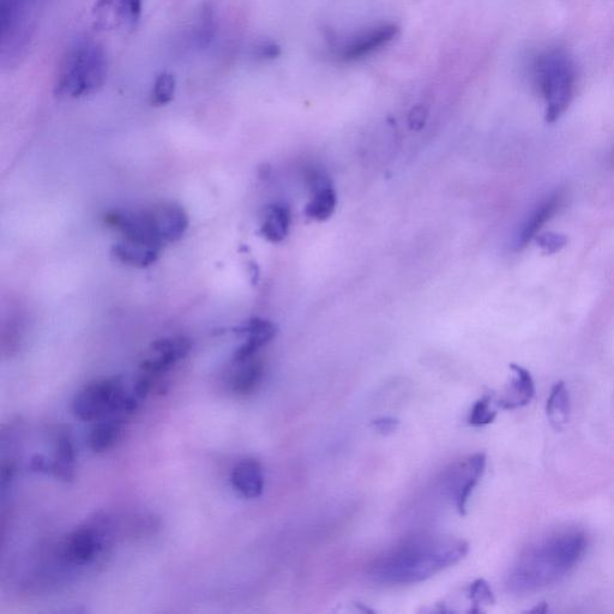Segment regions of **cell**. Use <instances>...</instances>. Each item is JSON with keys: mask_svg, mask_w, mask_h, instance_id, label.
Wrapping results in <instances>:
<instances>
[{"mask_svg": "<svg viewBox=\"0 0 614 614\" xmlns=\"http://www.w3.org/2000/svg\"><path fill=\"white\" fill-rule=\"evenodd\" d=\"M468 552L466 540L420 533L377 558L370 567V577L382 585H414L460 563Z\"/></svg>", "mask_w": 614, "mask_h": 614, "instance_id": "cell-1", "label": "cell"}, {"mask_svg": "<svg viewBox=\"0 0 614 614\" xmlns=\"http://www.w3.org/2000/svg\"><path fill=\"white\" fill-rule=\"evenodd\" d=\"M586 549V535L577 529L547 535L517 557L505 581L508 592L527 595L556 585L579 564Z\"/></svg>", "mask_w": 614, "mask_h": 614, "instance_id": "cell-2", "label": "cell"}, {"mask_svg": "<svg viewBox=\"0 0 614 614\" xmlns=\"http://www.w3.org/2000/svg\"><path fill=\"white\" fill-rule=\"evenodd\" d=\"M108 58L104 47L92 40H81L70 48L57 76L59 98L80 99L92 95L107 80Z\"/></svg>", "mask_w": 614, "mask_h": 614, "instance_id": "cell-3", "label": "cell"}, {"mask_svg": "<svg viewBox=\"0 0 614 614\" xmlns=\"http://www.w3.org/2000/svg\"><path fill=\"white\" fill-rule=\"evenodd\" d=\"M537 81L545 100V119L556 123L568 111L574 100L576 70L567 52L552 50L540 56L537 63Z\"/></svg>", "mask_w": 614, "mask_h": 614, "instance_id": "cell-4", "label": "cell"}, {"mask_svg": "<svg viewBox=\"0 0 614 614\" xmlns=\"http://www.w3.org/2000/svg\"><path fill=\"white\" fill-rule=\"evenodd\" d=\"M135 394L126 393L120 377L100 379L78 391L72 411L82 421L128 417L140 406Z\"/></svg>", "mask_w": 614, "mask_h": 614, "instance_id": "cell-5", "label": "cell"}, {"mask_svg": "<svg viewBox=\"0 0 614 614\" xmlns=\"http://www.w3.org/2000/svg\"><path fill=\"white\" fill-rule=\"evenodd\" d=\"M39 5L29 0H0V63L15 68L26 56L36 28Z\"/></svg>", "mask_w": 614, "mask_h": 614, "instance_id": "cell-6", "label": "cell"}, {"mask_svg": "<svg viewBox=\"0 0 614 614\" xmlns=\"http://www.w3.org/2000/svg\"><path fill=\"white\" fill-rule=\"evenodd\" d=\"M486 455L474 454L456 463L444 473L442 487L461 516L467 514V504L485 473Z\"/></svg>", "mask_w": 614, "mask_h": 614, "instance_id": "cell-7", "label": "cell"}, {"mask_svg": "<svg viewBox=\"0 0 614 614\" xmlns=\"http://www.w3.org/2000/svg\"><path fill=\"white\" fill-rule=\"evenodd\" d=\"M400 28L394 23L377 24L349 36L337 46V56L347 62L363 59L390 44L399 35Z\"/></svg>", "mask_w": 614, "mask_h": 614, "instance_id": "cell-8", "label": "cell"}, {"mask_svg": "<svg viewBox=\"0 0 614 614\" xmlns=\"http://www.w3.org/2000/svg\"><path fill=\"white\" fill-rule=\"evenodd\" d=\"M105 224L122 234L124 240L162 249V240L156 232L147 210H112L104 216Z\"/></svg>", "mask_w": 614, "mask_h": 614, "instance_id": "cell-9", "label": "cell"}, {"mask_svg": "<svg viewBox=\"0 0 614 614\" xmlns=\"http://www.w3.org/2000/svg\"><path fill=\"white\" fill-rule=\"evenodd\" d=\"M192 343L185 336L162 337L150 345V357L142 361L141 370L158 378L188 357Z\"/></svg>", "mask_w": 614, "mask_h": 614, "instance_id": "cell-10", "label": "cell"}, {"mask_svg": "<svg viewBox=\"0 0 614 614\" xmlns=\"http://www.w3.org/2000/svg\"><path fill=\"white\" fill-rule=\"evenodd\" d=\"M101 520L93 525L82 526L71 532L65 538L62 546V557L65 563L75 567H87L98 557L102 549Z\"/></svg>", "mask_w": 614, "mask_h": 614, "instance_id": "cell-11", "label": "cell"}, {"mask_svg": "<svg viewBox=\"0 0 614 614\" xmlns=\"http://www.w3.org/2000/svg\"><path fill=\"white\" fill-rule=\"evenodd\" d=\"M162 243H174L188 231L190 221L186 210L176 202H160L146 209Z\"/></svg>", "mask_w": 614, "mask_h": 614, "instance_id": "cell-12", "label": "cell"}, {"mask_svg": "<svg viewBox=\"0 0 614 614\" xmlns=\"http://www.w3.org/2000/svg\"><path fill=\"white\" fill-rule=\"evenodd\" d=\"M233 333L245 337V342L233 355V364H239L255 358L261 348L272 342L278 334V327L268 319L255 317L234 328Z\"/></svg>", "mask_w": 614, "mask_h": 614, "instance_id": "cell-13", "label": "cell"}, {"mask_svg": "<svg viewBox=\"0 0 614 614\" xmlns=\"http://www.w3.org/2000/svg\"><path fill=\"white\" fill-rule=\"evenodd\" d=\"M144 0H101L96 15L102 27L132 29L140 21Z\"/></svg>", "mask_w": 614, "mask_h": 614, "instance_id": "cell-14", "label": "cell"}, {"mask_svg": "<svg viewBox=\"0 0 614 614\" xmlns=\"http://www.w3.org/2000/svg\"><path fill=\"white\" fill-rule=\"evenodd\" d=\"M564 200L565 192L563 190H557L549 197L545 198V200L529 214L526 221L523 222L519 234H517V250L526 248L533 239L538 237L541 228H543L546 222H549L553 216L558 213V210L562 208Z\"/></svg>", "mask_w": 614, "mask_h": 614, "instance_id": "cell-15", "label": "cell"}, {"mask_svg": "<svg viewBox=\"0 0 614 614\" xmlns=\"http://www.w3.org/2000/svg\"><path fill=\"white\" fill-rule=\"evenodd\" d=\"M511 382L504 395L498 400L497 406L505 411L522 408L533 400L535 385L531 372L517 364L510 365Z\"/></svg>", "mask_w": 614, "mask_h": 614, "instance_id": "cell-16", "label": "cell"}, {"mask_svg": "<svg viewBox=\"0 0 614 614\" xmlns=\"http://www.w3.org/2000/svg\"><path fill=\"white\" fill-rule=\"evenodd\" d=\"M231 483L245 498L256 499L264 491V472L261 463L256 460H245L234 467Z\"/></svg>", "mask_w": 614, "mask_h": 614, "instance_id": "cell-17", "label": "cell"}, {"mask_svg": "<svg viewBox=\"0 0 614 614\" xmlns=\"http://www.w3.org/2000/svg\"><path fill=\"white\" fill-rule=\"evenodd\" d=\"M111 252L112 256L125 266L144 269L158 262L161 249L123 239L112 246Z\"/></svg>", "mask_w": 614, "mask_h": 614, "instance_id": "cell-18", "label": "cell"}, {"mask_svg": "<svg viewBox=\"0 0 614 614\" xmlns=\"http://www.w3.org/2000/svg\"><path fill=\"white\" fill-rule=\"evenodd\" d=\"M291 224V209L284 203H275L267 209L264 215L260 234L269 243L280 244L290 234Z\"/></svg>", "mask_w": 614, "mask_h": 614, "instance_id": "cell-19", "label": "cell"}, {"mask_svg": "<svg viewBox=\"0 0 614 614\" xmlns=\"http://www.w3.org/2000/svg\"><path fill=\"white\" fill-rule=\"evenodd\" d=\"M238 370L231 379V389L234 394L248 396L254 394L260 387L264 377V365L261 360L252 358L244 363L234 364Z\"/></svg>", "mask_w": 614, "mask_h": 614, "instance_id": "cell-20", "label": "cell"}, {"mask_svg": "<svg viewBox=\"0 0 614 614\" xmlns=\"http://www.w3.org/2000/svg\"><path fill=\"white\" fill-rule=\"evenodd\" d=\"M570 395L564 382L553 385L546 402V415L555 430H562L570 418Z\"/></svg>", "mask_w": 614, "mask_h": 614, "instance_id": "cell-21", "label": "cell"}, {"mask_svg": "<svg viewBox=\"0 0 614 614\" xmlns=\"http://www.w3.org/2000/svg\"><path fill=\"white\" fill-rule=\"evenodd\" d=\"M76 453L74 443L66 433L57 439L56 455L52 461V475L64 483H71L75 479Z\"/></svg>", "mask_w": 614, "mask_h": 614, "instance_id": "cell-22", "label": "cell"}, {"mask_svg": "<svg viewBox=\"0 0 614 614\" xmlns=\"http://www.w3.org/2000/svg\"><path fill=\"white\" fill-rule=\"evenodd\" d=\"M337 206V196L330 183L323 184L315 189V194L311 197L305 208L307 218L315 221H327L335 213Z\"/></svg>", "mask_w": 614, "mask_h": 614, "instance_id": "cell-23", "label": "cell"}, {"mask_svg": "<svg viewBox=\"0 0 614 614\" xmlns=\"http://www.w3.org/2000/svg\"><path fill=\"white\" fill-rule=\"evenodd\" d=\"M123 419L110 418L100 420L94 426L89 436V447L94 453H105L110 450L118 441L120 433H122Z\"/></svg>", "mask_w": 614, "mask_h": 614, "instance_id": "cell-24", "label": "cell"}, {"mask_svg": "<svg viewBox=\"0 0 614 614\" xmlns=\"http://www.w3.org/2000/svg\"><path fill=\"white\" fill-rule=\"evenodd\" d=\"M177 80L171 72L164 71L155 78L152 90V104L156 107L166 106L176 95Z\"/></svg>", "mask_w": 614, "mask_h": 614, "instance_id": "cell-25", "label": "cell"}, {"mask_svg": "<svg viewBox=\"0 0 614 614\" xmlns=\"http://www.w3.org/2000/svg\"><path fill=\"white\" fill-rule=\"evenodd\" d=\"M497 418V411L493 408V395L486 394L474 403L469 412L468 424L474 427L490 425Z\"/></svg>", "mask_w": 614, "mask_h": 614, "instance_id": "cell-26", "label": "cell"}, {"mask_svg": "<svg viewBox=\"0 0 614 614\" xmlns=\"http://www.w3.org/2000/svg\"><path fill=\"white\" fill-rule=\"evenodd\" d=\"M216 30L214 12L204 8L194 30V41L198 47H204L213 40Z\"/></svg>", "mask_w": 614, "mask_h": 614, "instance_id": "cell-27", "label": "cell"}, {"mask_svg": "<svg viewBox=\"0 0 614 614\" xmlns=\"http://www.w3.org/2000/svg\"><path fill=\"white\" fill-rule=\"evenodd\" d=\"M469 599L472 601L473 609L472 613L481 612V606H491L495 604V595H493L492 589L484 579L474 581L469 587Z\"/></svg>", "mask_w": 614, "mask_h": 614, "instance_id": "cell-28", "label": "cell"}, {"mask_svg": "<svg viewBox=\"0 0 614 614\" xmlns=\"http://www.w3.org/2000/svg\"><path fill=\"white\" fill-rule=\"evenodd\" d=\"M535 239H537L538 245L547 255L557 254L568 244V238L564 234L555 232L538 234V237Z\"/></svg>", "mask_w": 614, "mask_h": 614, "instance_id": "cell-29", "label": "cell"}, {"mask_svg": "<svg viewBox=\"0 0 614 614\" xmlns=\"http://www.w3.org/2000/svg\"><path fill=\"white\" fill-rule=\"evenodd\" d=\"M281 47L274 41H261L252 48V57L258 60H273L280 57Z\"/></svg>", "mask_w": 614, "mask_h": 614, "instance_id": "cell-30", "label": "cell"}, {"mask_svg": "<svg viewBox=\"0 0 614 614\" xmlns=\"http://www.w3.org/2000/svg\"><path fill=\"white\" fill-rule=\"evenodd\" d=\"M399 425L400 421L393 417L378 418L371 423L372 429L383 436H389L391 433H394Z\"/></svg>", "mask_w": 614, "mask_h": 614, "instance_id": "cell-31", "label": "cell"}, {"mask_svg": "<svg viewBox=\"0 0 614 614\" xmlns=\"http://www.w3.org/2000/svg\"><path fill=\"white\" fill-rule=\"evenodd\" d=\"M427 110L423 106H415L408 114V125L413 131L424 129L427 120Z\"/></svg>", "mask_w": 614, "mask_h": 614, "instance_id": "cell-32", "label": "cell"}, {"mask_svg": "<svg viewBox=\"0 0 614 614\" xmlns=\"http://www.w3.org/2000/svg\"><path fill=\"white\" fill-rule=\"evenodd\" d=\"M30 469L33 472L52 474V461L47 460L45 456L35 455L30 461Z\"/></svg>", "mask_w": 614, "mask_h": 614, "instance_id": "cell-33", "label": "cell"}, {"mask_svg": "<svg viewBox=\"0 0 614 614\" xmlns=\"http://www.w3.org/2000/svg\"><path fill=\"white\" fill-rule=\"evenodd\" d=\"M30 2H34L36 4H41V2H44V0H30Z\"/></svg>", "mask_w": 614, "mask_h": 614, "instance_id": "cell-34", "label": "cell"}]
</instances>
